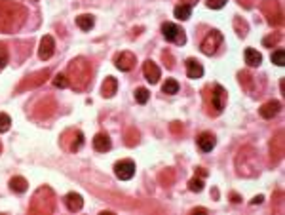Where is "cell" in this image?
I'll return each instance as SVG.
<instances>
[{"label":"cell","mask_w":285,"mask_h":215,"mask_svg":"<svg viewBox=\"0 0 285 215\" xmlns=\"http://www.w3.org/2000/svg\"><path fill=\"white\" fill-rule=\"evenodd\" d=\"M111 137L107 135V133H97L95 137H93V149L97 151V153H107V151H111Z\"/></svg>","instance_id":"cell-22"},{"label":"cell","mask_w":285,"mask_h":215,"mask_svg":"<svg viewBox=\"0 0 285 215\" xmlns=\"http://www.w3.org/2000/svg\"><path fill=\"white\" fill-rule=\"evenodd\" d=\"M149 90L147 88H137L135 90V101L139 103V105H145L147 101H149Z\"/></svg>","instance_id":"cell-33"},{"label":"cell","mask_w":285,"mask_h":215,"mask_svg":"<svg viewBox=\"0 0 285 215\" xmlns=\"http://www.w3.org/2000/svg\"><path fill=\"white\" fill-rule=\"evenodd\" d=\"M46 78H50V69H42L38 72H33L23 78V82L17 86V92H25V90H33V88H38L46 82Z\"/></svg>","instance_id":"cell-8"},{"label":"cell","mask_w":285,"mask_h":215,"mask_svg":"<svg viewBox=\"0 0 285 215\" xmlns=\"http://www.w3.org/2000/svg\"><path fill=\"white\" fill-rule=\"evenodd\" d=\"M67 80H69V86L75 90V92H84L89 82H91V63L84 57H76L69 63L67 67Z\"/></svg>","instance_id":"cell-2"},{"label":"cell","mask_w":285,"mask_h":215,"mask_svg":"<svg viewBox=\"0 0 285 215\" xmlns=\"http://www.w3.org/2000/svg\"><path fill=\"white\" fill-rule=\"evenodd\" d=\"M114 175L120 181H129L133 175H135V164L133 160H120L114 164Z\"/></svg>","instance_id":"cell-12"},{"label":"cell","mask_w":285,"mask_h":215,"mask_svg":"<svg viewBox=\"0 0 285 215\" xmlns=\"http://www.w3.org/2000/svg\"><path fill=\"white\" fill-rule=\"evenodd\" d=\"M192 214H207V210H205V208H194Z\"/></svg>","instance_id":"cell-45"},{"label":"cell","mask_w":285,"mask_h":215,"mask_svg":"<svg viewBox=\"0 0 285 215\" xmlns=\"http://www.w3.org/2000/svg\"><path fill=\"white\" fill-rule=\"evenodd\" d=\"M171 132L181 133L183 132V124H181V122H173V124H171Z\"/></svg>","instance_id":"cell-41"},{"label":"cell","mask_w":285,"mask_h":215,"mask_svg":"<svg viewBox=\"0 0 285 215\" xmlns=\"http://www.w3.org/2000/svg\"><path fill=\"white\" fill-rule=\"evenodd\" d=\"M282 110V103L280 101H268V103H264L262 107L259 108V112H260V116L262 118H266V120H270V118H274L278 112Z\"/></svg>","instance_id":"cell-20"},{"label":"cell","mask_w":285,"mask_h":215,"mask_svg":"<svg viewBox=\"0 0 285 215\" xmlns=\"http://www.w3.org/2000/svg\"><path fill=\"white\" fill-rule=\"evenodd\" d=\"M12 126V118L6 112H0V133H6Z\"/></svg>","instance_id":"cell-36"},{"label":"cell","mask_w":285,"mask_h":215,"mask_svg":"<svg viewBox=\"0 0 285 215\" xmlns=\"http://www.w3.org/2000/svg\"><path fill=\"white\" fill-rule=\"evenodd\" d=\"M244 55H245V63H247L249 67H259L260 63H262V55H260L257 50L247 48Z\"/></svg>","instance_id":"cell-25"},{"label":"cell","mask_w":285,"mask_h":215,"mask_svg":"<svg viewBox=\"0 0 285 215\" xmlns=\"http://www.w3.org/2000/svg\"><path fill=\"white\" fill-rule=\"evenodd\" d=\"M29 212L37 215H51L55 212V192L50 187L42 185L31 198V206Z\"/></svg>","instance_id":"cell-4"},{"label":"cell","mask_w":285,"mask_h":215,"mask_svg":"<svg viewBox=\"0 0 285 215\" xmlns=\"http://www.w3.org/2000/svg\"><path fill=\"white\" fill-rule=\"evenodd\" d=\"M236 169L240 177H257L260 173L259 155L253 147H242L236 155Z\"/></svg>","instance_id":"cell-3"},{"label":"cell","mask_w":285,"mask_h":215,"mask_svg":"<svg viewBox=\"0 0 285 215\" xmlns=\"http://www.w3.org/2000/svg\"><path fill=\"white\" fill-rule=\"evenodd\" d=\"M226 2H228V0H205L207 8H211V10H221V8H224Z\"/></svg>","instance_id":"cell-39"},{"label":"cell","mask_w":285,"mask_h":215,"mask_svg":"<svg viewBox=\"0 0 285 215\" xmlns=\"http://www.w3.org/2000/svg\"><path fill=\"white\" fill-rule=\"evenodd\" d=\"M272 63L274 65H278V67H284L285 65V50H276L272 54Z\"/></svg>","instance_id":"cell-35"},{"label":"cell","mask_w":285,"mask_h":215,"mask_svg":"<svg viewBox=\"0 0 285 215\" xmlns=\"http://www.w3.org/2000/svg\"><path fill=\"white\" fill-rule=\"evenodd\" d=\"M196 143H198V147L204 151V153H209V151L215 149V145H217V137H215L211 132H204L198 135Z\"/></svg>","instance_id":"cell-17"},{"label":"cell","mask_w":285,"mask_h":215,"mask_svg":"<svg viewBox=\"0 0 285 215\" xmlns=\"http://www.w3.org/2000/svg\"><path fill=\"white\" fill-rule=\"evenodd\" d=\"M31 2H38V0H31Z\"/></svg>","instance_id":"cell-49"},{"label":"cell","mask_w":285,"mask_h":215,"mask_svg":"<svg viewBox=\"0 0 285 215\" xmlns=\"http://www.w3.org/2000/svg\"><path fill=\"white\" fill-rule=\"evenodd\" d=\"M175 179H177V173H175L173 167L162 169L160 175H158V181H160V185H163V187H169V185H173Z\"/></svg>","instance_id":"cell-23"},{"label":"cell","mask_w":285,"mask_h":215,"mask_svg":"<svg viewBox=\"0 0 285 215\" xmlns=\"http://www.w3.org/2000/svg\"><path fill=\"white\" fill-rule=\"evenodd\" d=\"M10 189L13 192H17V194H23V192L29 189V183H27L25 177H21V175H15L10 179Z\"/></svg>","instance_id":"cell-24"},{"label":"cell","mask_w":285,"mask_h":215,"mask_svg":"<svg viewBox=\"0 0 285 215\" xmlns=\"http://www.w3.org/2000/svg\"><path fill=\"white\" fill-rule=\"evenodd\" d=\"M175 17L177 19H181V21H186L188 17H190V13H192V8L190 6H185V4H179V6H175Z\"/></svg>","instance_id":"cell-27"},{"label":"cell","mask_w":285,"mask_h":215,"mask_svg":"<svg viewBox=\"0 0 285 215\" xmlns=\"http://www.w3.org/2000/svg\"><path fill=\"white\" fill-rule=\"evenodd\" d=\"M59 143H61V147L67 153H78L82 149V145H84V133L80 130H76V128H69V130H65L61 133Z\"/></svg>","instance_id":"cell-5"},{"label":"cell","mask_w":285,"mask_h":215,"mask_svg":"<svg viewBox=\"0 0 285 215\" xmlns=\"http://www.w3.org/2000/svg\"><path fill=\"white\" fill-rule=\"evenodd\" d=\"M230 198H232V202H236V204H240V202H242V198H240V196H238L236 192H232V194H230Z\"/></svg>","instance_id":"cell-46"},{"label":"cell","mask_w":285,"mask_h":215,"mask_svg":"<svg viewBox=\"0 0 285 215\" xmlns=\"http://www.w3.org/2000/svg\"><path fill=\"white\" fill-rule=\"evenodd\" d=\"M234 29L238 36H247L249 33V25L244 17H234Z\"/></svg>","instance_id":"cell-29"},{"label":"cell","mask_w":285,"mask_h":215,"mask_svg":"<svg viewBox=\"0 0 285 215\" xmlns=\"http://www.w3.org/2000/svg\"><path fill=\"white\" fill-rule=\"evenodd\" d=\"M162 35H163L165 40H169V42H173V44H179V46H183L186 42L185 31H183L179 25L169 23V21H165V23L162 25Z\"/></svg>","instance_id":"cell-7"},{"label":"cell","mask_w":285,"mask_h":215,"mask_svg":"<svg viewBox=\"0 0 285 215\" xmlns=\"http://www.w3.org/2000/svg\"><path fill=\"white\" fill-rule=\"evenodd\" d=\"M262 200H264V196H262V194H259V196H255V198L251 200V204H253V206H257V204H262Z\"/></svg>","instance_id":"cell-42"},{"label":"cell","mask_w":285,"mask_h":215,"mask_svg":"<svg viewBox=\"0 0 285 215\" xmlns=\"http://www.w3.org/2000/svg\"><path fill=\"white\" fill-rule=\"evenodd\" d=\"M162 92L167 94V96H173V94L179 92V82L173 80V78H167V80L163 82V86H162Z\"/></svg>","instance_id":"cell-30"},{"label":"cell","mask_w":285,"mask_h":215,"mask_svg":"<svg viewBox=\"0 0 285 215\" xmlns=\"http://www.w3.org/2000/svg\"><path fill=\"white\" fill-rule=\"evenodd\" d=\"M139 137H141V135H139V132H137L135 128H129L124 135L125 145H127V147H135V145L139 143Z\"/></svg>","instance_id":"cell-31"},{"label":"cell","mask_w":285,"mask_h":215,"mask_svg":"<svg viewBox=\"0 0 285 215\" xmlns=\"http://www.w3.org/2000/svg\"><path fill=\"white\" fill-rule=\"evenodd\" d=\"M196 173H200V177H205V175H207V171H205L204 167H196Z\"/></svg>","instance_id":"cell-44"},{"label":"cell","mask_w":285,"mask_h":215,"mask_svg":"<svg viewBox=\"0 0 285 215\" xmlns=\"http://www.w3.org/2000/svg\"><path fill=\"white\" fill-rule=\"evenodd\" d=\"M65 206L69 208V212H80L82 208H84V200H82V196L78 194V192H69L67 196H65Z\"/></svg>","instance_id":"cell-19"},{"label":"cell","mask_w":285,"mask_h":215,"mask_svg":"<svg viewBox=\"0 0 285 215\" xmlns=\"http://www.w3.org/2000/svg\"><path fill=\"white\" fill-rule=\"evenodd\" d=\"M27 19V10L13 0H0V33H15Z\"/></svg>","instance_id":"cell-1"},{"label":"cell","mask_w":285,"mask_h":215,"mask_svg":"<svg viewBox=\"0 0 285 215\" xmlns=\"http://www.w3.org/2000/svg\"><path fill=\"white\" fill-rule=\"evenodd\" d=\"M143 74H145V78L149 80L150 84H156L160 80V67L156 65V63H152V61H145L143 63Z\"/></svg>","instance_id":"cell-16"},{"label":"cell","mask_w":285,"mask_h":215,"mask_svg":"<svg viewBox=\"0 0 285 215\" xmlns=\"http://www.w3.org/2000/svg\"><path fill=\"white\" fill-rule=\"evenodd\" d=\"M186 76L192 78V80L204 76V67H202V63L198 59H194V57L186 59Z\"/></svg>","instance_id":"cell-18"},{"label":"cell","mask_w":285,"mask_h":215,"mask_svg":"<svg viewBox=\"0 0 285 215\" xmlns=\"http://www.w3.org/2000/svg\"><path fill=\"white\" fill-rule=\"evenodd\" d=\"M240 4H242V6H245V8H251V4H249L247 0H240Z\"/></svg>","instance_id":"cell-47"},{"label":"cell","mask_w":285,"mask_h":215,"mask_svg":"<svg viewBox=\"0 0 285 215\" xmlns=\"http://www.w3.org/2000/svg\"><path fill=\"white\" fill-rule=\"evenodd\" d=\"M181 4H185V6H194V4H198V0H181Z\"/></svg>","instance_id":"cell-43"},{"label":"cell","mask_w":285,"mask_h":215,"mask_svg":"<svg viewBox=\"0 0 285 215\" xmlns=\"http://www.w3.org/2000/svg\"><path fill=\"white\" fill-rule=\"evenodd\" d=\"M238 80H240V84L244 86V90H247V92H253V76H251L247 71L238 72Z\"/></svg>","instance_id":"cell-28"},{"label":"cell","mask_w":285,"mask_h":215,"mask_svg":"<svg viewBox=\"0 0 285 215\" xmlns=\"http://www.w3.org/2000/svg\"><path fill=\"white\" fill-rule=\"evenodd\" d=\"M284 156V132L276 133L270 141V164H278Z\"/></svg>","instance_id":"cell-13"},{"label":"cell","mask_w":285,"mask_h":215,"mask_svg":"<svg viewBox=\"0 0 285 215\" xmlns=\"http://www.w3.org/2000/svg\"><path fill=\"white\" fill-rule=\"evenodd\" d=\"M135 63H137V57H135V54H131V52H120V54L114 57L116 69L122 72L131 71V69L135 67Z\"/></svg>","instance_id":"cell-14"},{"label":"cell","mask_w":285,"mask_h":215,"mask_svg":"<svg viewBox=\"0 0 285 215\" xmlns=\"http://www.w3.org/2000/svg\"><path fill=\"white\" fill-rule=\"evenodd\" d=\"M55 108H57V103L53 101V97H44V99H40L37 105H35L33 116L37 120H46L55 112Z\"/></svg>","instance_id":"cell-10"},{"label":"cell","mask_w":285,"mask_h":215,"mask_svg":"<svg viewBox=\"0 0 285 215\" xmlns=\"http://www.w3.org/2000/svg\"><path fill=\"white\" fill-rule=\"evenodd\" d=\"M51 82H53V86H55V88H61V90H63V88H67V86H69V80H67V74H63V72H59V74H55Z\"/></svg>","instance_id":"cell-37"},{"label":"cell","mask_w":285,"mask_h":215,"mask_svg":"<svg viewBox=\"0 0 285 215\" xmlns=\"http://www.w3.org/2000/svg\"><path fill=\"white\" fill-rule=\"evenodd\" d=\"M260 10L264 13L266 21L272 27H280L284 23V10H282V4L278 0H264L260 4Z\"/></svg>","instance_id":"cell-6"},{"label":"cell","mask_w":285,"mask_h":215,"mask_svg":"<svg viewBox=\"0 0 285 215\" xmlns=\"http://www.w3.org/2000/svg\"><path fill=\"white\" fill-rule=\"evenodd\" d=\"M10 59V52H8V46L4 42H0V69L6 67V63Z\"/></svg>","instance_id":"cell-34"},{"label":"cell","mask_w":285,"mask_h":215,"mask_svg":"<svg viewBox=\"0 0 285 215\" xmlns=\"http://www.w3.org/2000/svg\"><path fill=\"white\" fill-rule=\"evenodd\" d=\"M116 90H118V80H116L114 76H107V78L103 80V86H101V96L111 99V97H114Z\"/></svg>","instance_id":"cell-21"},{"label":"cell","mask_w":285,"mask_h":215,"mask_svg":"<svg viewBox=\"0 0 285 215\" xmlns=\"http://www.w3.org/2000/svg\"><path fill=\"white\" fill-rule=\"evenodd\" d=\"M162 59L165 61V67H167V69H173V55H171V54H169V52H163V54H162Z\"/></svg>","instance_id":"cell-40"},{"label":"cell","mask_w":285,"mask_h":215,"mask_svg":"<svg viewBox=\"0 0 285 215\" xmlns=\"http://www.w3.org/2000/svg\"><path fill=\"white\" fill-rule=\"evenodd\" d=\"M0 153H2V143H0Z\"/></svg>","instance_id":"cell-48"},{"label":"cell","mask_w":285,"mask_h":215,"mask_svg":"<svg viewBox=\"0 0 285 215\" xmlns=\"http://www.w3.org/2000/svg\"><path fill=\"white\" fill-rule=\"evenodd\" d=\"M95 23V19H93V15H89V13H84V15H78L76 17V25L82 29V31H89L91 27Z\"/></svg>","instance_id":"cell-26"},{"label":"cell","mask_w":285,"mask_h":215,"mask_svg":"<svg viewBox=\"0 0 285 215\" xmlns=\"http://www.w3.org/2000/svg\"><path fill=\"white\" fill-rule=\"evenodd\" d=\"M280 40H282V35H280V33H276V35H274V33H272V35H270V36H266V38L262 40V44H264L266 48H272L274 44H278Z\"/></svg>","instance_id":"cell-38"},{"label":"cell","mask_w":285,"mask_h":215,"mask_svg":"<svg viewBox=\"0 0 285 215\" xmlns=\"http://www.w3.org/2000/svg\"><path fill=\"white\" fill-rule=\"evenodd\" d=\"M226 101H228V92L224 90L221 84H215L213 86V94H211V107L215 108V114L223 112V108L226 107Z\"/></svg>","instance_id":"cell-11"},{"label":"cell","mask_w":285,"mask_h":215,"mask_svg":"<svg viewBox=\"0 0 285 215\" xmlns=\"http://www.w3.org/2000/svg\"><path fill=\"white\" fill-rule=\"evenodd\" d=\"M221 44H223V35L213 29V31H209L207 36L202 40L200 50H202V54H205V55H213L217 50L221 48Z\"/></svg>","instance_id":"cell-9"},{"label":"cell","mask_w":285,"mask_h":215,"mask_svg":"<svg viewBox=\"0 0 285 215\" xmlns=\"http://www.w3.org/2000/svg\"><path fill=\"white\" fill-rule=\"evenodd\" d=\"M188 189L192 192H202L204 191V177H192V179L188 181Z\"/></svg>","instance_id":"cell-32"},{"label":"cell","mask_w":285,"mask_h":215,"mask_svg":"<svg viewBox=\"0 0 285 215\" xmlns=\"http://www.w3.org/2000/svg\"><path fill=\"white\" fill-rule=\"evenodd\" d=\"M55 52V40L53 36L46 35L40 38V46H38V57L42 61H48Z\"/></svg>","instance_id":"cell-15"}]
</instances>
